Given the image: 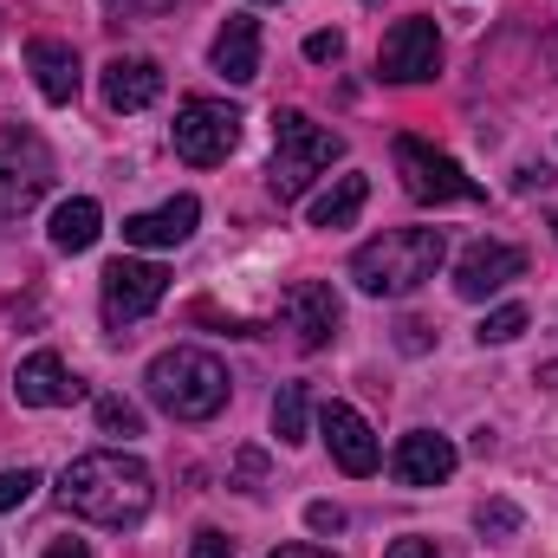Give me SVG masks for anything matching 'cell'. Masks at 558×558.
Listing matches in <instances>:
<instances>
[{
  "label": "cell",
  "mask_w": 558,
  "mask_h": 558,
  "mask_svg": "<svg viewBox=\"0 0 558 558\" xmlns=\"http://www.w3.org/2000/svg\"><path fill=\"white\" fill-rule=\"evenodd\" d=\"M156 487H149V468L137 454H118V448H98V454H78L65 474H59V507L92 520V526H143Z\"/></svg>",
  "instance_id": "6da1fadb"
},
{
  "label": "cell",
  "mask_w": 558,
  "mask_h": 558,
  "mask_svg": "<svg viewBox=\"0 0 558 558\" xmlns=\"http://www.w3.org/2000/svg\"><path fill=\"white\" fill-rule=\"evenodd\" d=\"M441 260H448L441 228H397V234H377V241H364L351 254V279L371 299H403V292H416L422 279H435Z\"/></svg>",
  "instance_id": "7a4b0ae2"
},
{
  "label": "cell",
  "mask_w": 558,
  "mask_h": 558,
  "mask_svg": "<svg viewBox=\"0 0 558 558\" xmlns=\"http://www.w3.org/2000/svg\"><path fill=\"white\" fill-rule=\"evenodd\" d=\"M143 384H149V403L175 422H208L228 410V371H221V357H208L195 344H175V351L149 357Z\"/></svg>",
  "instance_id": "3957f363"
},
{
  "label": "cell",
  "mask_w": 558,
  "mask_h": 558,
  "mask_svg": "<svg viewBox=\"0 0 558 558\" xmlns=\"http://www.w3.org/2000/svg\"><path fill=\"white\" fill-rule=\"evenodd\" d=\"M344 156V137L312 124L305 111H274V169H267V189L279 202H299L331 162Z\"/></svg>",
  "instance_id": "277c9868"
},
{
  "label": "cell",
  "mask_w": 558,
  "mask_h": 558,
  "mask_svg": "<svg viewBox=\"0 0 558 558\" xmlns=\"http://www.w3.org/2000/svg\"><path fill=\"white\" fill-rule=\"evenodd\" d=\"M46 189H52V149L33 131L7 124L0 131V221H20L26 208H39Z\"/></svg>",
  "instance_id": "5b68a950"
},
{
  "label": "cell",
  "mask_w": 558,
  "mask_h": 558,
  "mask_svg": "<svg viewBox=\"0 0 558 558\" xmlns=\"http://www.w3.org/2000/svg\"><path fill=\"white\" fill-rule=\"evenodd\" d=\"M169 137H175V156H182V162L215 169V162H228L234 143H241V111H234L228 98H182Z\"/></svg>",
  "instance_id": "8992f818"
},
{
  "label": "cell",
  "mask_w": 558,
  "mask_h": 558,
  "mask_svg": "<svg viewBox=\"0 0 558 558\" xmlns=\"http://www.w3.org/2000/svg\"><path fill=\"white\" fill-rule=\"evenodd\" d=\"M397 175L416 202H481V182L454 156L428 149L422 137H397Z\"/></svg>",
  "instance_id": "52a82bcc"
},
{
  "label": "cell",
  "mask_w": 558,
  "mask_h": 558,
  "mask_svg": "<svg viewBox=\"0 0 558 558\" xmlns=\"http://www.w3.org/2000/svg\"><path fill=\"white\" fill-rule=\"evenodd\" d=\"M435 65H441V33L422 13L416 20H397L384 33V46H377V72L390 85H422V78H435Z\"/></svg>",
  "instance_id": "ba28073f"
},
{
  "label": "cell",
  "mask_w": 558,
  "mask_h": 558,
  "mask_svg": "<svg viewBox=\"0 0 558 558\" xmlns=\"http://www.w3.org/2000/svg\"><path fill=\"white\" fill-rule=\"evenodd\" d=\"M169 274L156 260H111L105 267V325H137L162 305Z\"/></svg>",
  "instance_id": "9c48e42d"
},
{
  "label": "cell",
  "mask_w": 558,
  "mask_h": 558,
  "mask_svg": "<svg viewBox=\"0 0 558 558\" xmlns=\"http://www.w3.org/2000/svg\"><path fill=\"white\" fill-rule=\"evenodd\" d=\"M279 318H286V331H292L305 351H318V344H331V338H338L344 305H338V292H331L325 279H299V286L279 299Z\"/></svg>",
  "instance_id": "30bf717a"
},
{
  "label": "cell",
  "mask_w": 558,
  "mask_h": 558,
  "mask_svg": "<svg viewBox=\"0 0 558 558\" xmlns=\"http://www.w3.org/2000/svg\"><path fill=\"white\" fill-rule=\"evenodd\" d=\"M318 435H325V448H331V461L351 474V481H364V474H377V461H384V448H377V435H371V422L357 416L351 403H325L318 410Z\"/></svg>",
  "instance_id": "8fae6325"
},
{
  "label": "cell",
  "mask_w": 558,
  "mask_h": 558,
  "mask_svg": "<svg viewBox=\"0 0 558 558\" xmlns=\"http://www.w3.org/2000/svg\"><path fill=\"white\" fill-rule=\"evenodd\" d=\"M520 274H526V254H520L513 241H474V247L454 260V292H461V299H494L500 286H513Z\"/></svg>",
  "instance_id": "7c38bea8"
},
{
  "label": "cell",
  "mask_w": 558,
  "mask_h": 558,
  "mask_svg": "<svg viewBox=\"0 0 558 558\" xmlns=\"http://www.w3.org/2000/svg\"><path fill=\"white\" fill-rule=\"evenodd\" d=\"M13 397H20L26 410H59V403H78L85 384L65 371L59 351H33V357H20V371H13Z\"/></svg>",
  "instance_id": "4fadbf2b"
},
{
  "label": "cell",
  "mask_w": 558,
  "mask_h": 558,
  "mask_svg": "<svg viewBox=\"0 0 558 558\" xmlns=\"http://www.w3.org/2000/svg\"><path fill=\"white\" fill-rule=\"evenodd\" d=\"M454 441L448 435H428V428H416V435H403L397 441V454H390V474L403 481V487H441L448 474H454Z\"/></svg>",
  "instance_id": "5bb4252c"
},
{
  "label": "cell",
  "mask_w": 558,
  "mask_h": 558,
  "mask_svg": "<svg viewBox=\"0 0 558 558\" xmlns=\"http://www.w3.org/2000/svg\"><path fill=\"white\" fill-rule=\"evenodd\" d=\"M195 221H202V202L195 195H169L162 208H149V215H131L124 221V247H182L189 234H195Z\"/></svg>",
  "instance_id": "9a60e30c"
},
{
  "label": "cell",
  "mask_w": 558,
  "mask_h": 558,
  "mask_svg": "<svg viewBox=\"0 0 558 558\" xmlns=\"http://www.w3.org/2000/svg\"><path fill=\"white\" fill-rule=\"evenodd\" d=\"M208 59H215V72H221L228 85H254V78H260V20L228 13L221 33H215V46H208Z\"/></svg>",
  "instance_id": "2e32d148"
},
{
  "label": "cell",
  "mask_w": 558,
  "mask_h": 558,
  "mask_svg": "<svg viewBox=\"0 0 558 558\" xmlns=\"http://www.w3.org/2000/svg\"><path fill=\"white\" fill-rule=\"evenodd\" d=\"M162 98V65L156 59H137V52H118L105 65V105L111 111H149Z\"/></svg>",
  "instance_id": "e0dca14e"
},
{
  "label": "cell",
  "mask_w": 558,
  "mask_h": 558,
  "mask_svg": "<svg viewBox=\"0 0 558 558\" xmlns=\"http://www.w3.org/2000/svg\"><path fill=\"white\" fill-rule=\"evenodd\" d=\"M26 65H33V85H39L46 105H72L78 98V52L65 39H33Z\"/></svg>",
  "instance_id": "ac0fdd59"
},
{
  "label": "cell",
  "mask_w": 558,
  "mask_h": 558,
  "mask_svg": "<svg viewBox=\"0 0 558 558\" xmlns=\"http://www.w3.org/2000/svg\"><path fill=\"white\" fill-rule=\"evenodd\" d=\"M98 234H105V208H98L92 195H72V202L52 208L46 241H52L59 254H85V247H98Z\"/></svg>",
  "instance_id": "d6986e66"
},
{
  "label": "cell",
  "mask_w": 558,
  "mask_h": 558,
  "mask_svg": "<svg viewBox=\"0 0 558 558\" xmlns=\"http://www.w3.org/2000/svg\"><path fill=\"white\" fill-rule=\"evenodd\" d=\"M364 202H371V175H338V182L312 202V228H351Z\"/></svg>",
  "instance_id": "ffe728a7"
},
{
  "label": "cell",
  "mask_w": 558,
  "mask_h": 558,
  "mask_svg": "<svg viewBox=\"0 0 558 558\" xmlns=\"http://www.w3.org/2000/svg\"><path fill=\"white\" fill-rule=\"evenodd\" d=\"M305 410H312V403H305V384H286V390L274 397V435L286 441V448L305 441Z\"/></svg>",
  "instance_id": "44dd1931"
},
{
  "label": "cell",
  "mask_w": 558,
  "mask_h": 558,
  "mask_svg": "<svg viewBox=\"0 0 558 558\" xmlns=\"http://www.w3.org/2000/svg\"><path fill=\"white\" fill-rule=\"evenodd\" d=\"M520 331H526V305H494L474 338H481V344H513Z\"/></svg>",
  "instance_id": "7402d4cb"
},
{
  "label": "cell",
  "mask_w": 558,
  "mask_h": 558,
  "mask_svg": "<svg viewBox=\"0 0 558 558\" xmlns=\"http://www.w3.org/2000/svg\"><path fill=\"white\" fill-rule=\"evenodd\" d=\"M98 428H105V435H118V441H131V435H143L137 403H124V397H98Z\"/></svg>",
  "instance_id": "603a6c76"
},
{
  "label": "cell",
  "mask_w": 558,
  "mask_h": 558,
  "mask_svg": "<svg viewBox=\"0 0 558 558\" xmlns=\"http://www.w3.org/2000/svg\"><path fill=\"white\" fill-rule=\"evenodd\" d=\"M33 487H39V474H33V468H0V513L26 507V500H33Z\"/></svg>",
  "instance_id": "cb8c5ba5"
},
{
  "label": "cell",
  "mask_w": 558,
  "mask_h": 558,
  "mask_svg": "<svg viewBox=\"0 0 558 558\" xmlns=\"http://www.w3.org/2000/svg\"><path fill=\"white\" fill-rule=\"evenodd\" d=\"M481 533H487V539L520 533V507H513V500H487V507H481Z\"/></svg>",
  "instance_id": "d4e9b609"
},
{
  "label": "cell",
  "mask_w": 558,
  "mask_h": 558,
  "mask_svg": "<svg viewBox=\"0 0 558 558\" xmlns=\"http://www.w3.org/2000/svg\"><path fill=\"white\" fill-rule=\"evenodd\" d=\"M305 526H312V533H344V507L312 500V507H305Z\"/></svg>",
  "instance_id": "484cf974"
},
{
  "label": "cell",
  "mask_w": 558,
  "mask_h": 558,
  "mask_svg": "<svg viewBox=\"0 0 558 558\" xmlns=\"http://www.w3.org/2000/svg\"><path fill=\"white\" fill-rule=\"evenodd\" d=\"M338 52H344V33H331V26L305 39V59H312V65H325V59H338Z\"/></svg>",
  "instance_id": "4316f807"
},
{
  "label": "cell",
  "mask_w": 558,
  "mask_h": 558,
  "mask_svg": "<svg viewBox=\"0 0 558 558\" xmlns=\"http://www.w3.org/2000/svg\"><path fill=\"white\" fill-rule=\"evenodd\" d=\"M111 13H124V20H156L162 7H175V0H105Z\"/></svg>",
  "instance_id": "83f0119b"
},
{
  "label": "cell",
  "mask_w": 558,
  "mask_h": 558,
  "mask_svg": "<svg viewBox=\"0 0 558 558\" xmlns=\"http://www.w3.org/2000/svg\"><path fill=\"white\" fill-rule=\"evenodd\" d=\"M189 558H234V539H221V533H195Z\"/></svg>",
  "instance_id": "f1b7e54d"
},
{
  "label": "cell",
  "mask_w": 558,
  "mask_h": 558,
  "mask_svg": "<svg viewBox=\"0 0 558 558\" xmlns=\"http://www.w3.org/2000/svg\"><path fill=\"white\" fill-rule=\"evenodd\" d=\"M384 558H441V553H435V539H397Z\"/></svg>",
  "instance_id": "f546056e"
},
{
  "label": "cell",
  "mask_w": 558,
  "mask_h": 558,
  "mask_svg": "<svg viewBox=\"0 0 558 558\" xmlns=\"http://www.w3.org/2000/svg\"><path fill=\"white\" fill-rule=\"evenodd\" d=\"M260 474H267V454H254V448H247V454H241V494H254V481H260Z\"/></svg>",
  "instance_id": "4dcf8cb0"
},
{
  "label": "cell",
  "mask_w": 558,
  "mask_h": 558,
  "mask_svg": "<svg viewBox=\"0 0 558 558\" xmlns=\"http://www.w3.org/2000/svg\"><path fill=\"white\" fill-rule=\"evenodd\" d=\"M46 558H92L85 539H59V546H46Z\"/></svg>",
  "instance_id": "1f68e13d"
},
{
  "label": "cell",
  "mask_w": 558,
  "mask_h": 558,
  "mask_svg": "<svg viewBox=\"0 0 558 558\" xmlns=\"http://www.w3.org/2000/svg\"><path fill=\"white\" fill-rule=\"evenodd\" d=\"M422 331H428V325H416V318H410V325H403V351H422V344H428V338H422Z\"/></svg>",
  "instance_id": "d6a6232c"
},
{
  "label": "cell",
  "mask_w": 558,
  "mask_h": 558,
  "mask_svg": "<svg viewBox=\"0 0 558 558\" xmlns=\"http://www.w3.org/2000/svg\"><path fill=\"white\" fill-rule=\"evenodd\" d=\"M274 558H331V553H318V546H279Z\"/></svg>",
  "instance_id": "836d02e7"
},
{
  "label": "cell",
  "mask_w": 558,
  "mask_h": 558,
  "mask_svg": "<svg viewBox=\"0 0 558 558\" xmlns=\"http://www.w3.org/2000/svg\"><path fill=\"white\" fill-rule=\"evenodd\" d=\"M553 234H558V215H553Z\"/></svg>",
  "instance_id": "e575fe53"
}]
</instances>
